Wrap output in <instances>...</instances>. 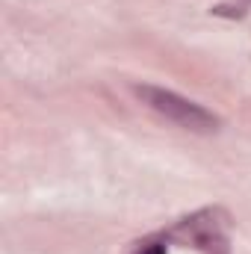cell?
I'll use <instances>...</instances> for the list:
<instances>
[{"instance_id":"7a4b0ae2","label":"cell","mask_w":251,"mask_h":254,"mask_svg":"<svg viewBox=\"0 0 251 254\" xmlns=\"http://www.w3.org/2000/svg\"><path fill=\"white\" fill-rule=\"evenodd\" d=\"M142 254H166L160 246H154V243H148V246H142Z\"/></svg>"},{"instance_id":"6da1fadb","label":"cell","mask_w":251,"mask_h":254,"mask_svg":"<svg viewBox=\"0 0 251 254\" xmlns=\"http://www.w3.org/2000/svg\"><path fill=\"white\" fill-rule=\"evenodd\" d=\"M136 95H139L154 113H160L166 122L184 127V130H192V133H213V130L219 127V119H216L210 110H204L201 104L189 101V98L178 95V92H169V89L142 83V86H136Z\"/></svg>"}]
</instances>
